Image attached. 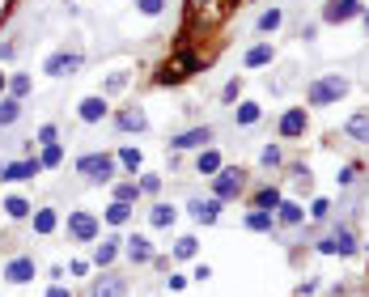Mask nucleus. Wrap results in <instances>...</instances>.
Wrapping results in <instances>:
<instances>
[{
  "instance_id": "1",
  "label": "nucleus",
  "mask_w": 369,
  "mask_h": 297,
  "mask_svg": "<svg viewBox=\"0 0 369 297\" xmlns=\"http://www.w3.org/2000/svg\"><path fill=\"white\" fill-rule=\"evenodd\" d=\"M348 89H353V81L344 72H323L306 85V106H336Z\"/></svg>"
},
{
  "instance_id": "2",
  "label": "nucleus",
  "mask_w": 369,
  "mask_h": 297,
  "mask_svg": "<svg viewBox=\"0 0 369 297\" xmlns=\"http://www.w3.org/2000/svg\"><path fill=\"white\" fill-rule=\"evenodd\" d=\"M195 72H204V60L195 55V51H187V47H178L166 64H161V72L153 77L157 85H183V81H191Z\"/></svg>"
},
{
  "instance_id": "3",
  "label": "nucleus",
  "mask_w": 369,
  "mask_h": 297,
  "mask_svg": "<svg viewBox=\"0 0 369 297\" xmlns=\"http://www.w3.org/2000/svg\"><path fill=\"white\" fill-rule=\"evenodd\" d=\"M76 174H81L85 183L106 187V183H115L119 162H115V153H81V157H76Z\"/></svg>"
},
{
  "instance_id": "4",
  "label": "nucleus",
  "mask_w": 369,
  "mask_h": 297,
  "mask_svg": "<svg viewBox=\"0 0 369 297\" xmlns=\"http://www.w3.org/2000/svg\"><path fill=\"white\" fill-rule=\"evenodd\" d=\"M314 251H319V255H340V259H353V255L361 251V242H357V234H353L348 225H336V230H327V234L314 242Z\"/></svg>"
},
{
  "instance_id": "5",
  "label": "nucleus",
  "mask_w": 369,
  "mask_h": 297,
  "mask_svg": "<svg viewBox=\"0 0 369 297\" xmlns=\"http://www.w3.org/2000/svg\"><path fill=\"white\" fill-rule=\"evenodd\" d=\"M246 170L242 166H221V174L212 179V200H221V204H229V200H238L242 191H246Z\"/></svg>"
},
{
  "instance_id": "6",
  "label": "nucleus",
  "mask_w": 369,
  "mask_h": 297,
  "mask_svg": "<svg viewBox=\"0 0 369 297\" xmlns=\"http://www.w3.org/2000/svg\"><path fill=\"white\" fill-rule=\"evenodd\" d=\"M98 234H102V221L89 208H72L68 213V242H98Z\"/></svg>"
},
{
  "instance_id": "7",
  "label": "nucleus",
  "mask_w": 369,
  "mask_h": 297,
  "mask_svg": "<svg viewBox=\"0 0 369 297\" xmlns=\"http://www.w3.org/2000/svg\"><path fill=\"white\" fill-rule=\"evenodd\" d=\"M217 140V128L212 123H200V128H187L178 136H170V153H187V149H212Z\"/></svg>"
},
{
  "instance_id": "8",
  "label": "nucleus",
  "mask_w": 369,
  "mask_h": 297,
  "mask_svg": "<svg viewBox=\"0 0 369 297\" xmlns=\"http://www.w3.org/2000/svg\"><path fill=\"white\" fill-rule=\"evenodd\" d=\"M81 64H85V55H81L76 47H72V51L64 47V51H51V55L42 60V72H47V77H72Z\"/></svg>"
},
{
  "instance_id": "9",
  "label": "nucleus",
  "mask_w": 369,
  "mask_h": 297,
  "mask_svg": "<svg viewBox=\"0 0 369 297\" xmlns=\"http://www.w3.org/2000/svg\"><path fill=\"white\" fill-rule=\"evenodd\" d=\"M0 276H4L8 285H30V281L38 276V264H34V255H13V259H4Z\"/></svg>"
},
{
  "instance_id": "10",
  "label": "nucleus",
  "mask_w": 369,
  "mask_h": 297,
  "mask_svg": "<svg viewBox=\"0 0 369 297\" xmlns=\"http://www.w3.org/2000/svg\"><path fill=\"white\" fill-rule=\"evenodd\" d=\"M361 13H365V4H361V0H327L319 21H327V26H344V21H357Z\"/></svg>"
},
{
  "instance_id": "11",
  "label": "nucleus",
  "mask_w": 369,
  "mask_h": 297,
  "mask_svg": "<svg viewBox=\"0 0 369 297\" xmlns=\"http://www.w3.org/2000/svg\"><path fill=\"white\" fill-rule=\"evenodd\" d=\"M85 297H127V276H119V272H102V276H93L89 281V289H85Z\"/></svg>"
},
{
  "instance_id": "12",
  "label": "nucleus",
  "mask_w": 369,
  "mask_h": 297,
  "mask_svg": "<svg viewBox=\"0 0 369 297\" xmlns=\"http://www.w3.org/2000/svg\"><path fill=\"white\" fill-rule=\"evenodd\" d=\"M38 174H42V166H38L34 153L21 157V162H0V183H25V179H38Z\"/></svg>"
},
{
  "instance_id": "13",
  "label": "nucleus",
  "mask_w": 369,
  "mask_h": 297,
  "mask_svg": "<svg viewBox=\"0 0 369 297\" xmlns=\"http://www.w3.org/2000/svg\"><path fill=\"white\" fill-rule=\"evenodd\" d=\"M306 128H310V115H306V106H289L285 115H280V140H297V136H306Z\"/></svg>"
},
{
  "instance_id": "14",
  "label": "nucleus",
  "mask_w": 369,
  "mask_h": 297,
  "mask_svg": "<svg viewBox=\"0 0 369 297\" xmlns=\"http://www.w3.org/2000/svg\"><path fill=\"white\" fill-rule=\"evenodd\" d=\"M115 128H119L123 136H140V132H149V115H144V106H123V111L115 115Z\"/></svg>"
},
{
  "instance_id": "15",
  "label": "nucleus",
  "mask_w": 369,
  "mask_h": 297,
  "mask_svg": "<svg viewBox=\"0 0 369 297\" xmlns=\"http://www.w3.org/2000/svg\"><path fill=\"white\" fill-rule=\"evenodd\" d=\"M123 255H127V264H153V259H157L149 234H127V238H123Z\"/></svg>"
},
{
  "instance_id": "16",
  "label": "nucleus",
  "mask_w": 369,
  "mask_h": 297,
  "mask_svg": "<svg viewBox=\"0 0 369 297\" xmlns=\"http://www.w3.org/2000/svg\"><path fill=\"white\" fill-rule=\"evenodd\" d=\"M187 213H191L195 225H217V221H221V200H212V196H208V200H191Z\"/></svg>"
},
{
  "instance_id": "17",
  "label": "nucleus",
  "mask_w": 369,
  "mask_h": 297,
  "mask_svg": "<svg viewBox=\"0 0 369 297\" xmlns=\"http://www.w3.org/2000/svg\"><path fill=\"white\" fill-rule=\"evenodd\" d=\"M297 225H306V204L280 200V208H276V230H297Z\"/></svg>"
},
{
  "instance_id": "18",
  "label": "nucleus",
  "mask_w": 369,
  "mask_h": 297,
  "mask_svg": "<svg viewBox=\"0 0 369 297\" xmlns=\"http://www.w3.org/2000/svg\"><path fill=\"white\" fill-rule=\"evenodd\" d=\"M76 115H81V123H102V119L110 115V106H106V98H102V94H89V98H81Z\"/></svg>"
},
{
  "instance_id": "19",
  "label": "nucleus",
  "mask_w": 369,
  "mask_h": 297,
  "mask_svg": "<svg viewBox=\"0 0 369 297\" xmlns=\"http://www.w3.org/2000/svg\"><path fill=\"white\" fill-rule=\"evenodd\" d=\"M119 255H123V238H119V234H110V238H102V242L93 247V264H98L102 272H106Z\"/></svg>"
},
{
  "instance_id": "20",
  "label": "nucleus",
  "mask_w": 369,
  "mask_h": 297,
  "mask_svg": "<svg viewBox=\"0 0 369 297\" xmlns=\"http://www.w3.org/2000/svg\"><path fill=\"white\" fill-rule=\"evenodd\" d=\"M272 60H276V47H272V43H255V47H246L242 68H246V72H255V68H268Z\"/></svg>"
},
{
  "instance_id": "21",
  "label": "nucleus",
  "mask_w": 369,
  "mask_h": 297,
  "mask_svg": "<svg viewBox=\"0 0 369 297\" xmlns=\"http://www.w3.org/2000/svg\"><path fill=\"white\" fill-rule=\"evenodd\" d=\"M0 208H4V217H8V221H30V217H34V204H30L25 196H4V200H0Z\"/></svg>"
},
{
  "instance_id": "22",
  "label": "nucleus",
  "mask_w": 369,
  "mask_h": 297,
  "mask_svg": "<svg viewBox=\"0 0 369 297\" xmlns=\"http://www.w3.org/2000/svg\"><path fill=\"white\" fill-rule=\"evenodd\" d=\"M344 136H348L353 145H369V111H357V115H348V123H344Z\"/></svg>"
},
{
  "instance_id": "23",
  "label": "nucleus",
  "mask_w": 369,
  "mask_h": 297,
  "mask_svg": "<svg viewBox=\"0 0 369 297\" xmlns=\"http://www.w3.org/2000/svg\"><path fill=\"white\" fill-rule=\"evenodd\" d=\"M221 166H225V157H221L217 149H200V157H195V174L217 179V174H221Z\"/></svg>"
},
{
  "instance_id": "24",
  "label": "nucleus",
  "mask_w": 369,
  "mask_h": 297,
  "mask_svg": "<svg viewBox=\"0 0 369 297\" xmlns=\"http://www.w3.org/2000/svg\"><path fill=\"white\" fill-rule=\"evenodd\" d=\"M280 200H285V196H280V187H259V191L251 196V208H259V213H276V208H280Z\"/></svg>"
},
{
  "instance_id": "25",
  "label": "nucleus",
  "mask_w": 369,
  "mask_h": 297,
  "mask_svg": "<svg viewBox=\"0 0 369 297\" xmlns=\"http://www.w3.org/2000/svg\"><path fill=\"white\" fill-rule=\"evenodd\" d=\"M30 225H34V234H55L59 230V213L55 208H34V217H30Z\"/></svg>"
},
{
  "instance_id": "26",
  "label": "nucleus",
  "mask_w": 369,
  "mask_h": 297,
  "mask_svg": "<svg viewBox=\"0 0 369 297\" xmlns=\"http://www.w3.org/2000/svg\"><path fill=\"white\" fill-rule=\"evenodd\" d=\"M242 225H246L251 234H272V230H276V213H259V208H251V213L242 217Z\"/></svg>"
},
{
  "instance_id": "27",
  "label": "nucleus",
  "mask_w": 369,
  "mask_h": 297,
  "mask_svg": "<svg viewBox=\"0 0 369 297\" xmlns=\"http://www.w3.org/2000/svg\"><path fill=\"white\" fill-rule=\"evenodd\" d=\"M259 119H263V106H259V102H238V106H234V123H238V128H255Z\"/></svg>"
},
{
  "instance_id": "28",
  "label": "nucleus",
  "mask_w": 369,
  "mask_h": 297,
  "mask_svg": "<svg viewBox=\"0 0 369 297\" xmlns=\"http://www.w3.org/2000/svg\"><path fill=\"white\" fill-rule=\"evenodd\" d=\"M174 221H178V208H174V204H153V208H149V225H153V230H170Z\"/></svg>"
},
{
  "instance_id": "29",
  "label": "nucleus",
  "mask_w": 369,
  "mask_h": 297,
  "mask_svg": "<svg viewBox=\"0 0 369 297\" xmlns=\"http://www.w3.org/2000/svg\"><path fill=\"white\" fill-rule=\"evenodd\" d=\"M280 26H285V9H276V4H272V9H263V13H259V21H255V30H259V34H276Z\"/></svg>"
},
{
  "instance_id": "30",
  "label": "nucleus",
  "mask_w": 369,
  "mask_h": 297,
  "mask_svg": "<svg viewBox=\"0 0 369 297\" xmlns=\"http://www.w3.org/2000/svg\"><path fill=\"white\" fill-rule=\"evenodd\" d=\"M115 162H119V170H127V174H136V170L144 166V157H140V149H132V145H123V149L115 153Z\"/></svg>"
},
{
  "instance_id": "31",
  "label": "nucleus",
  "mask_w": 369,
  "mask_h": 297,
  "mask_svg": "<svg viewBox=\"0 0 369 297\" xmlns=\"http://www.w3.org/2000/svg\"><path fill=\"white\" fill-rule=\"evenodd\" d=\"M110 196H115V204H136L140 200V187H136V179H123V183L110 187Z\"/></svg>"
},
{
  "instance_id": "32",
  "label": "nucleus",
  "mask_w": 369,
  "mask_h": 297,
  "mask_svg": "<svg viewBox=\"0 0 369 297\" xmlns=\"http://www.w3.org/2000/svg\"><path fill=\"white\" fill-rule=\"evenodd\" d=\"M102 217H106V225H115V230H123V225L132 221V204H115V200H110Z\"/></svg>"
},
{
  "instance_id": "33",
  "label": "nucleus",
  "mask_w": 369,
  "mask_h": 297,
  "mask_svg": "<svg viewBox=\"0 0 369 297\" xmlns=\"http://www.w3.org/2000/svg\"><path fill=\"white\" fill-rule=\"evenodd\" d=\"M21 111H25V106H21L17 98H8V94H4V98H0V128H13V123L21 119Z\"/></svg>"
},
{
  "instance_id": "34",
  "label": "nucleus",
  "mask_w": 369,
  "mask_h": 297,
  "mask_svg": "<svg viewBox=\"0 0 369 297\" xmlns=\"http://www.w3.org/2000/svg\"><path fill=\"white\" fill-rule=\"evenodd\" d=\"M30 89H34V81H30L25 72H13V77H8V98H17V102H21Z\"/></svg>"
},
{
  "instance_id": "35",
  "label": "nucleus",
  "mask_w": 369,
  "mask_h": 297,
  "mask_svg": "<svg viewBox=\"0 0 369 297\" xmlns=\"http://www.w3.org/2000/svg\"><path fill=\"white\" fill-rule=\"evenodd\" d=\"M38 166H42V170H55V166H64V149H59V145H42V153H38Z\"/></svg>"
},
{
  "instance_id": "36",
  "label": "nucleus",
  "mask_w": 369,
  "mask_h": 297,
  "mask_svg": "<svg viewBox=\"0 0 369 297\" xmlns=\"http://www.w3.org/2000/svg\"><path fill=\"white\" fill-rule=\"evenodd\" d=\"M200 255V242L191 238V234H183L178 242H174V259H195Z\"/></svg>"
},
{
  "instance_id": "37",
  "label": "nucleus",
  "mask_w": 369,
  "mask_h": 297,
  "mask_svg": "<svg viewBox=\"0 0 369 297\" xmlns=\"http://www.w3.org/2000/svg\"><path fill=\"white\" fill-rule=\"evenodd\" d=\"M285 162V149L280 145H263V153H259V166H268V170H276Z\"/></svg>"
},
{
  "instance_id": "38",
  "label": "nucleus",
  "mask_w": 369,
  "mask_h": 297,
  "mask_svg": "<svg viewBox=\"0 0 369 297\" xmlns=\"http://www.w3.org/2000/svg\"><path fill=\"white\" fill-rule=\"evenodd\" d=\"M127 81H132L127 72H110V77L102 81V98H106V94H119V89H127Z\"/></svg>"
},
{
  "instance_id": "39",
  "label": "nucleus",
  "mask_w": 369,
  "mask_h": 297,
  "mask_svg": "<svg viewBox=\"0 0 369 297\" xmlns=\"http://www.w3.org/2000/svg\"><path fill=\"white\" fill-rule=\"evenodd\" d=\"M357 179H361V166H357V162H348V166H344V170L336 174V183H340V187H353Z\"/></svg>"
},
{
  "instance_id": "40",
  "label": "nucleus",
  "mask_w": 369,
  "mask_h": 297,
  "mask_svg": "<svg viewBox=\"0 0 369 297\" xmlns=\"http://www.w3.org/2000/svg\"><path fill=\"white\" fill-rule=\"evenodd\" d=\"M136 187H140V196H157V191H161V174H144V179H136Z\"/></svg>"
},
{
  "instance_id": "41",
  "label": "nucleus",
  "mask_w": 369,
  "mask_h": 297,
  "mask_svg": "<svg viewBox=\"0 0 369 297\" xmlns=\"http://www.w3.org/2000/svg\"><path fill=\"white\" fill-rule=\"evenodd\" d=\"M327 217H331V200H323V196L310 200V221H327Z\"/></svg>"
},
{
  "instance_id": "42",
  "label": "nucleus",
  "mask_w": 369,
  "mask_h": 297,
  "mask_svg": "<svg viewBox=\"0 0 369 297\" xmlns=\"http://www.w3.org/2000/svg\"><path fill=\"white\" fill-rule=\"evenodd\" d=\"M238 98H242V77L225 81V89H221V102H238Z\"/></svg>"
},
{
  "instance_id": "43",
  "label": "nucleus",
  "mask_w": 369,
  "mask_h": 297,
  "mask_svg": "<svg viewBox=\"0 0 369 297\" xmlns=\"http://www.w3.org/2000/svg\"><path fill=\"white\" fill-rule=\"evenodd\" d=\"M34 145H59V132H55V123H42L38 128V140Z\"/></svg>"
},
{
  "instance_id": "44",
  "label": "nucleus",
  "mask_w": 369,
  "mask_h": 297,
  "mask_svg": "<svg viewBox=\"0 0 369 297\" xmlns=\"http://www.w3.org/2000/svg\"><path fill=\"white\" fill-rule=\"evenodd\" d=\"M136 9H140L144 17H157V13L166 9V0H136Z\"/></svg>"
},
{
  "instance_id": "45",
  "label": "nucleus",
  "mask_w": 369,
  "mask_h": 297,
  "mask_svg": "<svg viewBox=\"0 0 369 297\" xmlns=\"http://www.w3.org/2000/svg\"><path fill=\"white\" fill-rule=\"evenodd\" d=\"M208 276H212V268H208V264H195V268H191V281H200V285H204Z\"/></svg>"
},
{
  "instance_id": "46",
  "label": "nucleus",
  "mask_w": 369,
  "mask_h": 297,
  "mask_svg": "<svg viewBox=\"0 0 369 297\" xmlns=\"http://www.w3.org/2000/svg\"><path fill=\"white\" fill-rule=\"evenodd\" d=\"M85 272H89V264H85V259H72V264H68V276H85Z\"/></svg>"
},
{
  "instance_id": "47",
  "label": "nucleus",
  "mask_w": 369,
  "mask_h": 297,
  "mask_svg": "<svg viewBox=\"0 0 369 297\" xmlns=\"http://www.w3.org/2000/svg\"><path fill=\"white\" fill-rule=\"evenodd\" d=\"M166 285H170V293H183L187 289V276H166Z\"/></svg>"
},
{
  "instance_id": "48",
  "label": "nucleus",
  "mask_w": 369,
  "mask_h": 297,
  "mask_svg": "<svg viewBox=\"0 0 369 297\" xmlns=\"http://www.w3.org/2000/svg\"><path fill=\"white\" fill-rule=\"evenodd\" d=\"M302 38H306V43H314V38H319V21H310V26H302Z\"/></svg>"
},
{
  "instance_id": "49",
  "label": "nucleus",
  "mask_w": 369,
  "mask_h": 297,
  "mask_svg": "<svg viewBox=\"0 0 369 297\" xmlns=\"http://www.w3.org/2000/svg\"><path fill=\"white\" fill-rule=\"evenodd\" d=\"M47 297H72V289H64V285H51V289H47Z\"/></svg>"
},
{
  "instance_id": "50",
  "label": "nucleus",
  "mask_w": 369,
  "mask_h": 297,
  "mask_svg": "<svg viewBox=\"0 0 369 297\" xmlns=\"http://www.w3.org/2000/svg\"><path fill=\"white\" fill-rule=\"evenodd\" d=\"M8 94V72H0V98Z\"/></svg>"
},
{
  "instance_id": "51",
  "label": "nucleus",
  "mask_w": 369,
  "mask_h": 297,
  "mask_svg": "<svg viewBox=\"0 0 369 297\" xmlns=\"http://www.w3.org/2000/svg\"><path fill=\"white\" fill-rule=\"evenodd\" d=\"M204 4H212V0H191V9H195V13H200V9H204Z\"/></svg>"
},
{
  "instance_id": "52",
  "label": "nucleus",
  "mask_w": 369,
  "mask_h": 297,
  "mask_svg": "<svg viewBox=\"0 0 369 297\" xmlns=\"http://www.w3.org/2000/svg\"><path fill=\"white\" fill-rule=\"evenodd\" d=\"M361 26H365V30H369V4H365V13H361Z\"/></svg>"
},
{
  "instance_id": "53",
  "label": "nucleus",
  "mask_w": 369,
  "mask_h": 297,
  "mask_svg": "<svg viewBox=\"0 0 369 297\" xmlns=\"http://www.w3.org/2000/svg\"><path fill=\"white\" fill-rule=\"evenodd\" d=\"M361 251H365V255H369V242H361Z\"/></svg>"
}]
</instances>
